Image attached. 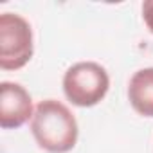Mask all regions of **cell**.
<instances>
[{"label": "cell", "instance_id": "1", "mask_svg": "<svg viewBox=\"0 0 153 153\" xmlns=\"http://www.w3.org/2000/svg\"><path fill=\"white\" fill-rule=\"evenodd\" d=\"M31 133L47 153H68L78 142L79 128L67 105L58 99H43L34 108Z\"/></svg>", "mask_w": 153, "mask_h": 153}, {"label": "cell", "instance_id": "2", "mask_svg": "<svg viewBox=\"0 0 153 153\" xmlns=\"http://www.w3.org/2000/svg\"><path fill=\"white\" fill-rule=\"evenodd\" d=\"M110 88V76L106 68L96 61H79L63 74V94L67 101L79 108L99 105Z\"/></svg>", "mask_w": 153, "mask_h": 153}, {"label": "cell", "instance_id": "3", "mask_svg": "<svg viewBox=\"0 0 153 153\" xmlns=\"http://www.w3.org/2000/svg\"><path fill=\"white\" fill-rule=\"evenodd\" d=\"M34 54L31 24L16 13L0 15V68L18 70Z\"/></svg>", "mask_w": 153, "mask_h": 153}, {"label": "cell", "instance_id": "6", "mask_svg": "<svg viewBox=\"0 0 153 153\" xmlns=\"http://www.w3.org/2000/svg\"><path fill=\"white\" fill-rule=\"evenodd\" d=\"M142 20L149 33L153 34V0H144L142 2Z\"/></svg>", "mask_w": 153, "mask_h": 153}, {"label": "cell", "instance_id": "5", "mask_svg": "<svg viewBox=\"0 0 153 153\" xmlns=\"http://www.w3.org/2000/svg\"><path fill=\"white\" fill-rule=\"evenodd\" d=\"M128 101L142 117H153V67L137 70L128 83Z\"/></svg>", "mask_w": 153, "mask_h": 153}, {"label": "cell", "instance_id": "4", "mask_svg": "<svg viewBox=\"0 0 153 153\" xmlns=\"http://www.w3.org/2000/svg\"><path fill=\"white\" fill-rule=\"evenodd\" d=\"M33 97L20 83H0V126L4 130H16L33 119Z\"/></svg>", "mask_w": 153, "mask_h": 153}]
</instances>
